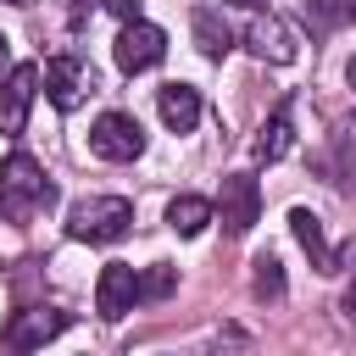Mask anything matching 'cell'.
Segmentation results:
<instances>
[{"label": "cell", "mask_w": 356, "mask_h": 356, "mask_svg": "<svg viewBox=\"0 0 356 356\" xmlns=\"http://www.w3.org/2000/svg\"><path fill=\"white\" fill-rule=\"evenodd\" d=\"M228 6H245V11H261L267 0H228Z\"/></svg>", "instance_id": "cell-21"}, {"label": "cell", "mask_w": 356, "mask_h": 356, "mask_svg": "<svg viewBox=\"0 0 356 356\" xmlns=\"http://www.w3.org/2000/svg\"><path fill=\"white\" fill-rule=\"evenodd\" d=\"M172 289H178V267L156 261V267H145V273H139V300H167Z\"/></svg>", "instance_id": "cell-17"}, {"label": "cell", "mask_w": 356, "mask_h": 356, "mask_svg": "<svg viewBox=\"0 0 356 356\" xmlns=\"http://www.w3.org/2000/svg\"><path fill=\"white\" fill-rule=\"evenodd\" d=\"M39 78H44V95H50V106H56V111H72V106L95 89V72H89L78 56H50Z\"/></svg>", "instance_id": "cell-8"}, {"label": "cell", "mask_w": 356, "mask_h": 356, "mask_svg": "<svg viewBox=\"0 0 356 356\" xmlns=\"http://www.w3.org/2000/svg\"><path fill=\"white\" fill-rule=\"evenodd\" d=\"M128 228H134V206L122 195H89L67 211V234L83 245H117Z\"/></svg>", "instance_id": "cell-2"}, {"label": "cell", "mask_w": 356, "mask_h": 356, "mask_svg": "<svg viewBox=\"0 0 356 356\" xmlns=\"http://www.w3.org/2000/svg\"><path fill=\"white\" fill-rule=\"evenodd\" d=\"M211 211L222 217L228 234H250L256 217H261V184H256L250 172H228V178H222V195H217Z\"/></svg>", "instance_id": "cell-6"}, {"label": "cell", "mask_w": 356, "mask_h": 356, "mask_svg": "<svg viewBox=\"0 0 356 356\" xmlns=\"http://www.w3.org/2000/svg\"><path fill=\"white\" fill-rule=\"evenodd\" d=\"M11 6H22V0H11Z\"/></svg>", "instance_id": "cell-23"}, {"label": "cell", "mask_w": 356, "mask_h": 356, "mask_svg": "<svg viewBox=\"0 0 356 356\" xmlns=\"http://www.w3.org/2000/svg\"><path fill=\"white\" fill-rule=\"evenodd\" d=\"M289 234L306 245V256H312L317 273H334V250H328V239H323V217H317V211L295 206V211H289Z\"/></svg>", "instance_id": "cell-13"}, {"label": "cell", "mask_w": 356, "mask_h": 356, "mask_svg": "<svg viewBox=\"0 0 356 356\" xmlns=\"http://www.w3.org/2000/svg\"><path fill=\"white\" fill-rule=\"evenodd\" d=\"M161 56H167V33H161L156 22H145V17L122 22V33H117V44H111V61H117L122 72H150Z\"/></svg>", "instance_id": "cell-5"}, {"label": "cell", "mask_w": 356, "mask_h": 356, "mask_svg": "<svg viewBox=\"0 0 356 356\" xmlns=\"http://www.w3.org/2000/svg\"><path fill=\"white\" fill-rule=\"evenodd\" d=\"M67 323H72V317H67L61 306H22V312H11L6 328H0V356H33V350L50 345Z\"/></svg>", "instance_id": "cell-3"}, {"label": "cell", "mask_w": 356, "mask_h": 356, "mask_svg": "<svg viewBox=\"0 0 356 356\" xmlns=\"http://www.w3.org/2000/svg\"><path fill=\"white\" fill-rule=\"evenodd\" d=\"M134 306H139V267L106 261V267H100V284H95V312H100L106 323H117V317H128Z\"/></svg>", "instance_id": "cell-7"}, {"label": "cell", "mask_w": 356, "mask_h": 356, "mask_svg": "<svg viewBox=\"0 0 356 356\" xmlns=\"http://www.w3.org/2000/svg\"><path fill=\"white\" fill-rule=\"evenodd\" d=\"M345 317H356V278L345 284Z\"/></svg>", "instance_id": "cell-20"}, {"label": "cell", "mask_w": 356, "mask_h": 356, "mask_svg": "<svg viewBox=\"0 0 356 356\" xmlns=\"http://www.w3.org/2000/svg\"><path fill=\"white\" fill-rule=\"evenodd\" d=\"M211 217H217V211H211V200H200V195H172V200H167V228L184 234V239L206 234Z\"/></svg>", "instance_id": "cell-14"}, {"label": "cell", "mask_w": 356, "mask_h": 356, "mask_svg": "<svg viewBox=\"0 0 356 356\" xmlns=\"http://www.w3.org/2000/svg\"><path fill=\"white\" fill-rule=\"evenodd\" d=\"M33 95H39V67L17 61V67L0 78V134H22V128H28Z\"/></svg>", "instance_id": "cell-9"}, {"label": "cell", "mask_w": 356, "mask_h": 356, "mask_svg": "<svg viewBox=\"0 0 356 356\" xmlns=\"http://www.w3.org/2000/svg\"><path fill=\"white\" fill-rule=\"evenodd\" d=\"M100 6H106L111 17H122V22H134V17H139V0H100Z\"/></svg>", "instance_id": "cell-18"}, {"label": "cell", "mask_w": 356, "mask_h": 356, "mask_svg": "<svg viewBox=\"0 0 356 356\" xmlns=\"http://www.w3.org/2000/svg\"><path fill=\"white\" fill-rule=\"evenodd\" d=\"M245 44H250V56H261V61H295V33H289V22H278V17L250 22Z\"/></svg>", "instance_id": "cell-11"}, {"label": "cell", "mask_w": 356, "mask_h": 356, "mask_svg": "<svg viewBox=\"0 0 356 356\" xmlns=\"http://www.w3.org/2000/svg\"><path fill=\"white\" fill-rule=\"evenodd\" d=\"M289 145H295V122H289V106H278L256 134V161H284Z\"/></svg>", "instance_id": "cell-15"}, {"label": "cell", "mask_w": 356, "mask_h": 356, "mask_svg": "<svg viewBox=\"0 0 356 356\" xmlns=\"http://www.w3.org/2000/svg\"><path fill=\"white\" fill-rule=\"evenodd\" d=\"M11 67H17V61H11V39H6V33H0V78H6V72H11Z\"/></svg>", "instance_id": "cell-19"}, {"label": "cell", "mask_w": 356, "mask_h": 356, "mask_svg": "<svg viewBox=\"0 0 356 356\" xmlns=\"http://www.w3.org/2000/svg\"><path fill=\"white\" fill-rule=\"evenodd\" d=\"M56 206V184L44 178V167L33 161V156H6L0 161V217L6 222H28V217H39V211H50Z\"/></svg>", "instance_id": "cell-1"}, {"label": "cell", "mask_w": 356, "mask_h": 356, "mask_svg": "<svg viewBox=\"0 0 356 356\" xmlns=\"http://www.w3.org/2000/svg\"><path fill=\"white\" fill-rule=\"evenodd\" d=\"M250 295H256V300H278V295H284V261H278V256H256Z\"/></svg>", "instance_id": "cell-16"}, {"label": "cell", "mask_w": 356, "mask_h": 356, "mask_svg": "<svg viewBox=\"0 0 356 356\" xmlns=\"http://www.w3.org/2000/svg\"><path fill=\"white\" fill-rule=\"evenodd\" d=\"M156 111H161V122L172 134H195V122H200V89L195 83H161L156 89Z\"/></svg>", "instance_id": "cell-10"}, {"label": "cell", "mask_w": 356, "mask_h": 356, "mask_svg": "<svg viewBox=\"0 0 356 356\" xmlns=\"http://www.w3.org/2000/svg\"><path fill=\"white\" fill-rule=\"evenodd\" d=\"M89 150H95L100 161H134V156H145V128H139V117H128V111H100L95 128H89Z\"/></svg>", "instance_id": "cell-4"}, {"label": "cell", "mask_w": 356, "mask_h": 356, "mask_svg": "<svg viewBox=\"0 0 356 356\" xmlns=\"http://www.w3.org/2000/svg\"><path fill=\"white\" fill-rule=\"evenodd\" d=\"M189 28H195V44H200V56H211V61H222V56L234 50V28L222 22V11H211V6H195V17H189Z\"/></svg>", "instance_id": "cell-12"}, {"label": "cell", "mask_w": 356, "mask_h": 356, "mask_svg": "<svg viewBox=\"0 0 356 356\" xmlns=\"http://www.w3.org/2000/svg\"><path fill=\"white\" fill-rule=\"evenodd\" d=\"M345 78H350V89H356V56H350V67H345Z\"/></svg>", "instance_id": "cell-22"}]
</instances>
